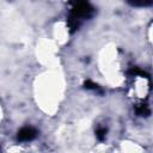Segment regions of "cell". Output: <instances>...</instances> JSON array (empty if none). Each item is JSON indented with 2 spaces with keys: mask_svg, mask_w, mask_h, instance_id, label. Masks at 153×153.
I'll use <instances>...</instances> for the list:
<instances>
[{
  "mask_svg": "<svg viewBox=\"0 0 153 153\" xmlns=\"http://www.w3.org/2000/svg\"><path fill=\"white\" fill-rule=\"evenodd\" d=\"M73 6L69 14V26L75 30L84 19H87L93 13V7L90 5L88 0H73Z\"/></svg>",
  "mask_w": 153,
  "mask_h": 153,
  "instance_id": "cell-1",
  "label": "cell"
},
{
  "mask_svg": "<svg viewBox=\"0 0 153 153\" xmlns=\"http://www.w3.org/2000/svg\"><path fill=\"white\" fill-rule=\"evenodd\" d=\"M37 136V130L32 127H24L18 131L19 141H31Z\"/></svg>",
  "mask_w": 153,
  "mask_h": 153,
  "instance_id": "cell-2",
  "label": "cell"
},
{
  "mask_svg": "<svg viewBox=\"0 0 153 153\" xmlns=\"http://www.w3.org/2000/svg\"><path fill=\"white\" fill-rule=\"evenodd\" d=\"M130 5L133 6H137V7H147L151 6L153 0H127Z\"/></svg>",
  "mask_w": 153,
  "mask_h": 153,
  "instance_id": "cell-3",
  "label": "cell"
},
{
  "mask_svg": "<svg viewBox=\"0 0 153 153\" xmlns=\"http://www.w3.org/2000/svg\"><path fill=\"white\" fill-rule=\"evenodd\" d=\"M136 112H137V115H140V116H147V115L149 114V109H148V106H147L146 104H140V105H137V108H136Z\"/></svg>",
  "mask_w": 153,
  "mask_h": 153,
  "instance_id": "cell-4",
  "label": "cell"
},
{
  "mask_svg": "<svg viewBox=\"0 0 153 153\" xmlns=\"http://www.w3.org/2000/svg\"><path fill=\"white\" fill-rule=\"evenodd\" d=\"M105 134H106V129L105 128H98L97 129V137L99 140H104L105 139Z\"/></svg>",
  "mask_w": 153,
  "mask_h": 153,
  "instance_id": "cell-5",
  "label": "cell"
}]
</instances>
